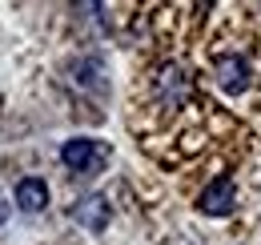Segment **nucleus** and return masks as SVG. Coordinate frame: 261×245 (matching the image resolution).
I'll use <instances>...</instances> for the list:
<instances>
[{
  "label": "nucleus",
  "mask_w": 261,
  "mask_h": 245,
  "mask_svg": "<svg viewBox=\"0 0 261 245\" xmlns=\"http://www.w3.org/2000/svg\"><path fill=\"white\" fill-rule=\"evenodd\" d=\"M157 92H161V101L169 109L185 105V96H189V77H185V68H181V64H165L161 77H157Z\"/></svg>",
  "instance_id": "5"
},
{
  "label": "nucleus",
  "mask_w": 261,
  "mask_h": 245,
  "mask_svg": "<svg viewBox=\"0 0 261 245\" xmlns=\"http://www.w3.org/2000/svg\"><path fill=\"white\" fill-rule=\"evenodd\" d=\"M12 197H16V205H20L24 213H40V209L48 205V185H44V177H20Z\"/></svg>",
  "instance_id": "6"
},
{
  "label": "nucleus",
  "mask_w": 261,
  "mask_h": 245,
  "mask_svg": "<svg viewBox=\"0 0 261 245\" xmlns=\"http://www.w3.org/2000/svg\"><path fill=\"white\" fill-rule=\"evenodd\" d=\"M233 205H237V185H233V177H217L213 185H205V193L197 197V209L205 217H225V213H233Z\"/></svg>",
  "instance_id": "2"
},
{
  "label": "nucleus",
  "mask_w": 261,
  "mask_h": 245,
  "mask_svg": "<svg viewBox=\"0 0 261 245\" xmlns=\"http://www.w3.org/2000/svg\"><path fill=\"white\" fill-rule=\"evenodd\" d=\"M61 161H65L72 173H97L100 165L109 161V145L97 137H72L61 145Z\"/></svg>",
  "instance_id": "1"
},
{
  "label": "nucleus",
  "mask_w": 261,
  "mask_h": 245,
  "mask_svg": "<svg viewBox=\"0 0 261 245\" xmlns=\"http://www.w3.org/2000/svg\"><path fill=\"white\" fill-rule=\"evenodd\" d=\"M213 77H217V85H221L229 96H237V92L249 89V61L237 57V53H225V57L213 61Z\"/></svg>",
  "instance_id": "3"
},
{
  "label": "nucleus",
  "mask_w": 261,
  "mask_h": 245,
  "mask_svg": "<svg viewBox=\"0 0 261 245\" xmlns=\"http://www.w3.org/2000/svg\"><path fill=\"white\" fill-rule=\"evenodd\" d=\"M109 217H113V209H109V201H105L100 193H89V197H81V201L72 205V221L85 225V229H93V233H100V229L109 225Z\"/></svg>",
  "instance_id": "4"
},
{
  "label": "nucleus",
  "mask_w": 261,
  "mask_h": 245,
  "mask_svg": "<svg viewBox=\"0 0 261 245\" xmlns=\"http://www.w3.org/2000/svg\"><path fill=\"white\" fill-rule=\"evenodd\" d=\"M4 217H8V205H4V197H0V221H4Z\"/></svg>",
  "instance_id": "7"
}]
</instances>
